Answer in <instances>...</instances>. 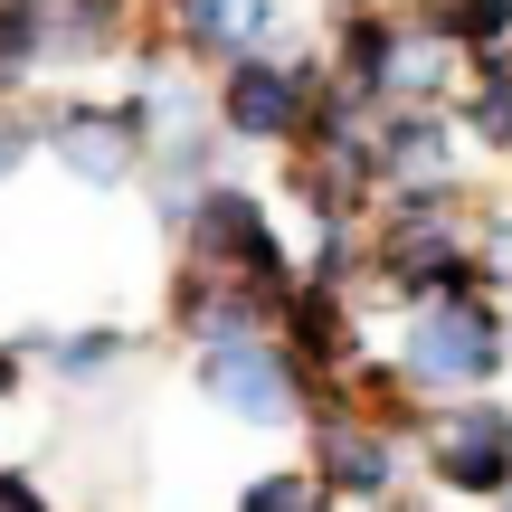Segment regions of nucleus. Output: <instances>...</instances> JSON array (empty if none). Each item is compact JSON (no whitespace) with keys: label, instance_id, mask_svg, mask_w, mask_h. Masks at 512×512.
Returning <instances> with one entry per match:
<instances>
[{"label":"nucleus","instance_id":"nucleus-1","mask_svg":"<svg viewBox=\"0 0 512 512\" xmlns=\"http://www.w3.org/2000/svg\"><path fill=\"white\" fill-rule=\"evenodd\" d=\"M389 370L408 380V399H418V408L503 389V370H512L503 304L475 285V275H456V285H437V294H418V304H399V351H389Z\"/></svg>","mask_w":512,"mask_h":512},{"label":"nucleus","instance_id":"nucleus-2","mask_svg":"<svg viewBox=\"0 0 512 512\" xmlns=\"http://www.w3.org/2000/svg\"><path fill=\"white\" fill-rule=\"evenodd\" d=\"M475 275V200L456 190H389L361 219V304H418V294Z\"/></svg>","mask_w":512,"mask_h":512},{"label":"nucleus","instance_id":"nucleus-3","mask_svg":"<svg viewBox=\"0 0 512 512\" xmlns=\"http://www.w3.org/2000/svg\"><path fill=\"white\" fill-rule=\"evenodd\" d=\"M171 238H181V266H200V275H219V285L256 294L266 323H275V304L294 294V275H304V256H294V238L275 228V209L256 200V190H238V181H209Z\"/></svg>","mask_w":512,"mask_h":512},{"label":"nucleus","instance_id":"nucleus-4","mask_svg":"<svg viewBox=\"0 0 512 512\" xmlns=\"http://www.w3.org/2000/svg\"><path fill=\"white\" fill-rule=\"evenodd\" d=\"M294 437H304V475L323 484L342 512H380L389 494H408V484H418L408 427H389V418H370V408H351L342 389H313L304 418H294Z\"/></svg>","mask_w":512,"mask_h":512},{"label":"nucleus","instance_id":"nucleus-5","mask_svg":"<svg viewBox=\"0 0 512 512\" xmlns=\"http://www.w3.org/2000/svg\"><path fill=\"white\" fill-rule=\"evenodd\" d=\"M313 105H323V57H304V48H247L228 67H209V124H219V143L294 152Z\"/></svg>","mask_w":512,"mask_h":512},{"label":"nucleus","instance_id":"nucleus-6","mask_svg":"<svg viewBox=\"0 0 512 512\" xmlns=\"http://www.w3.org/2000/svg\"><path fill=\"white\" fill-rule=\"evenodd\" d=\"M418 456V484L437 503H494L512 484V399L484 389V399H437L408 437Z\"/></svg>","mask_w":512,"mask_h":512},{"label":"nucleus","instance_id":"nucleus-7","mask_svg":"<svg viewBox=\"0 0 512 512\" xmlns=\"http://www.w3.org/2000/svg\"><path fill=\"white\" fill-rule=\"evenodd\" d=\"M190 389H200L219 418H238L256 427V437H275V427H294L304 418V370L285 361V342L275 332H238V342H209V351H190Z\"/></svg>","mask_w":512,"mask_h":512},{"label":"nucleus","instance_id":"nucleus-8","mask_svg":"<svg viewBox=\"0 0 512 512\" xmlns=\"http://www.w3.org/2000/svg\"><path fill=\"white\" fill-rule=\"evenodd\" d=\"M38 152H57L86 190H124V181H143L152 114L133 105V95H57V105L38 114Z\"/></svg>","mask_w":512,"mask_h":512},{"label":"nucleus","instance_id":"nucleus-9","mask_svg":"<svg viewBox=\"0 0 512 512\" xmlns=\"http://www.w3.org/2000/svg\"><path fill=\"white\" fill-rule=\"evenodd\" d=\"M275 342H285V361L304 370V389H332L351 361L370 351V304L351 285H313V275H294V294L275 304Z\"/></svg>","mask_w":512,"mask_h":512},{"label":"nucleus","instance_id":"nucleus-10","mask_svg":"<svg viewBox=\"0 0 512 512\" xmlns=\"http://www.w3.org/2000/svg\"><path fill=\"white\" fill-rule=\"evenodd\" d=\"M152 10H162V48L200 76L247 48H294V0H152Z\"/></svg>","mask_w":512,"mask_h":512},{"label":"nucleus","instance_id":"nucleus-11","mask_svg":"<svg viewBox=\"0 0 512 512\" xmlns=\"http://www.w3.org/2000/svg\"><path fill=\"white\" fill-rule=\"evenodd\" d=\"M370 171H380V200L389 190H456L465 181V133L446 105H399L370 124Z\"/></svg>","mask_w":512,"mask_h":512},{"label":"nucleus","instance_id":"nucleus-12","mask_svg":"<svg viewBox=\"0 0 512 512\" xmlns=\"http://www.w3.org/2000/svg\"><path fill=\"white\" fill-rule=\"evenodd\" d=\"M19 361L48 370L67 399H105V389L143 361V332L133 323H57V332H19Z\"/></svg>","mask_w":512,"mask_h":512},{"label":"nucleus","instance_id":"nucleus-13","mask_svg":"<svg viewBox=\"0 0 512 512\" xmlns=\"http://www.w3.org/2000/svg\"><path fill=\"white\" fill-rule=\"evenodd\" d=\"M162 332L181 351H209V342H238V332H266V304L238 294V285H219V275H200V266H181L171 294H162Z\"/></svg>","mask_w":512,"mask_h":512},{"label":"nucleus","instance_id":"nucleus-14","mask_svg":"<svg viewBox=\"0 0 512 512\" xmlns=\"http://www.w3.org/2000/svg\"><path fill=\"white\" fill-rule=\"evenodd\" d=\"M209 181H219V124H181V133H162V143L143 152V200H152L162 228H181Z\"/></svg>","mask_w":512,"mask_h":512},{"label":"nucleus","instance_id":"nucleus-15","mask_svg":"<svg viewBox=\"0 0 512 512\" xmlns=\"http://www.w3.org/2000/svg\"><path fill=\"white\" fill-rule=\"evenodd\" d=\"M456 133L475 152H494V162H512V48L494 57H465V86H456Z\"/></svg>","mask_w":512,"mask_h":512},{"label":"nucleus","instance_id":"nucleus-16","mask_svg":"<svg viewBox=\"0 0 512 512\" xmlns=\"http://www.w3.org/2000/svg\"><path fill=\"white\" fill-rule=\"evenodd\" d=\"M408 10H418L456 57H494V48H512V0H408Z\"/></svg>","mask_w":512,"mask_h":512},{"label":"nucleus","instance_id":"nucleus-17","mask_svg":"<svg viewBox=\"0 0 512 512\" xmlns=\"http://www.w3.org/2000/svg\"><path fill=\"white\" fill-rule=\"evenodd\" d=\"M228 512H342V503H332L304 465H266V475L238 484V503H228Z\"/></svg>","mask_w":512,"mask_h":512},{"label":"nucleus","instance_id":"nucleus-18","mask_svg":"<svg viewBox=\"0 0 512 512\" xmlns=\"http://www.w3.org/2000/svg\"><path fill=\"white\" fill-rule=\"evenodd\" d=\"M475 285L512 304V200H475Z\"/></svg>","mask_w":512,"mask_h":512},{"label":"nucleus","instance_id":"nucleus-19","mask_svg":"<svg viewBox=\"0 0 512 512\" xmlns=\"http://www.w3.org/2000/svg\"><path fill=\"white\" fill-rule=\"evenodd\" d=\"M29 152H38V124H29L19 105H0V181H10V171L29 162Z\"/></svg>","mask_w":512,"mask_h":512},{"label":"nucleus","instance_id":"nucleus-20","mask_svg":"<svg viewBox=\"0 0 512 512\" xmlns=\"http://www.w3.org/2000/svg\"><path fill=\"white\" fill-rule=\"evenodd\" d=\"M19 389H29V361H19V342H0V408H10Z\"/></svg>","mask_w":512,"mask_h":512},{"label":"nucleus","instance_id":"nucleus-21","mask_svg":"<svg viewBox=\"0 0 512 512\" xmlns=\"http://www.w3.org/2000/svg\"><path fill=\"white\" fill-rule=\"evenodd\" d=\"M380 512H446V503H427V494H389Z\"/></svg>","mask_w":512,"mask_h":512},{"label":"nucleus","instance_id":"nucleus-22","mask_svg":"<svg viewBox=\"0 0 512 512\" xmlns=\"http://www.w3.org/2000/svg\"><path fill=\"white\" fill-rule=\"evenodd\" d=\"M484 512H512V484H503V494H494V503H484Z\"/></svg>","mask_w":512,"mask_h":512},{"label":"nucleus","instance_id":"nucleus-23","mask_svg":"<svg viewBox=\"0 0 512 512\" xmlns=\"http://www.w3.org/2000/svg\"><path fill=\"white\" fill-rule=\"evenodd\" d=\"M503 342H512V304H503Z\"/></svg>","mask_w":512,"mask_h":512}]
</instances>
